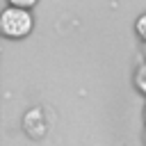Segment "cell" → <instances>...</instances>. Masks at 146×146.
Listing matches in <instances>:
<instances>
[{"mask_svg":"<svg viewBox=\"0 0 146 146\" xmlns=\"http://www.w3.org/2000/svg\"><path fill=\"white\" fill-rule=\"evenodd\" d=\"M11 7H23V9H32L39 0H7Z\"/></svg>","mask_w":146,"mask_h":146,"instance_id":"cell-5","label":"cell"},{"mask_svg":"<svg viewBox=\"0 0 146 146\" xmlns=\"http://www.w3.org/2000/svg\"><path fill=\"white\" fill-rule=\"evenodd\" d=\"M23 128H25V132H27L32 139L43 137V132H46V121H43L41 110H30V112L23 116Z\"/></svg>","mask_w":146,"mask_h":146,"instance_id":"cell-2","label":"cell"},{"mask_svg":"<svg viewBox=\"0 0 146 146\" xmlns=\"http://www.w3.org/2000/svg\"><path fill=\"white\" fill-rule=\"evenodd\" d=\"M144 121H146V105H144Z\"/></svg>","mask_w":146,"mask_h":146,"instance_id":"cell-6","label":"cell"},{"mask_svg":"<svg viewBox=\"0 0 146 146\" xmlns=\"http://www.w3.org/2000/svg\"><path fill=\"white\" fill-rule=\"evenodd\" d=\"M34 30V16L30 9L7 5L0 14V32L7 39H25Z\"/></svg>","mask_w":146,"mask_h":146,"instance_id":"cell-1","label":"cell"},{"mask_svg":"<svg viewBox=\"0 0 146 146\" xmlns=\"http://www.w3.org/2000/svg\"><path fill=\"white\" fill-rule=\"evenodd\" d=\"M135 32H137V36L146 43V14H141V16L135 21Z\"/></svg>","mask_w":146,"mask_h":146,"instance_id":"cell-4","label":"cell"},{"mask_svg":"<svg viewBox=\"0 0 146 146\" xmlns=\"http://www.w3.org/2000/svg\"><path fill=\"white\" fill-rule=\"evenodd\" d=\"M144 141H146V135H144Z\"/></svg>","mask_w":146,"mask_h":146,"instance_id":"cell-7","label":"cell"},{"mask_svg":"<svg viewBox=\"0 0 146 146\" xmlns=\"http://www.w3.org/2000/svg\"><path fill=\"white\" fill-rule=\"evenodd\" d=\"M135 87L146 96V64H141L137 68V73H135Z\"/></svg>","mask_w":146,"mask_h":146,"instance_id":"cell-3","label":"cell"}]
</instances>
